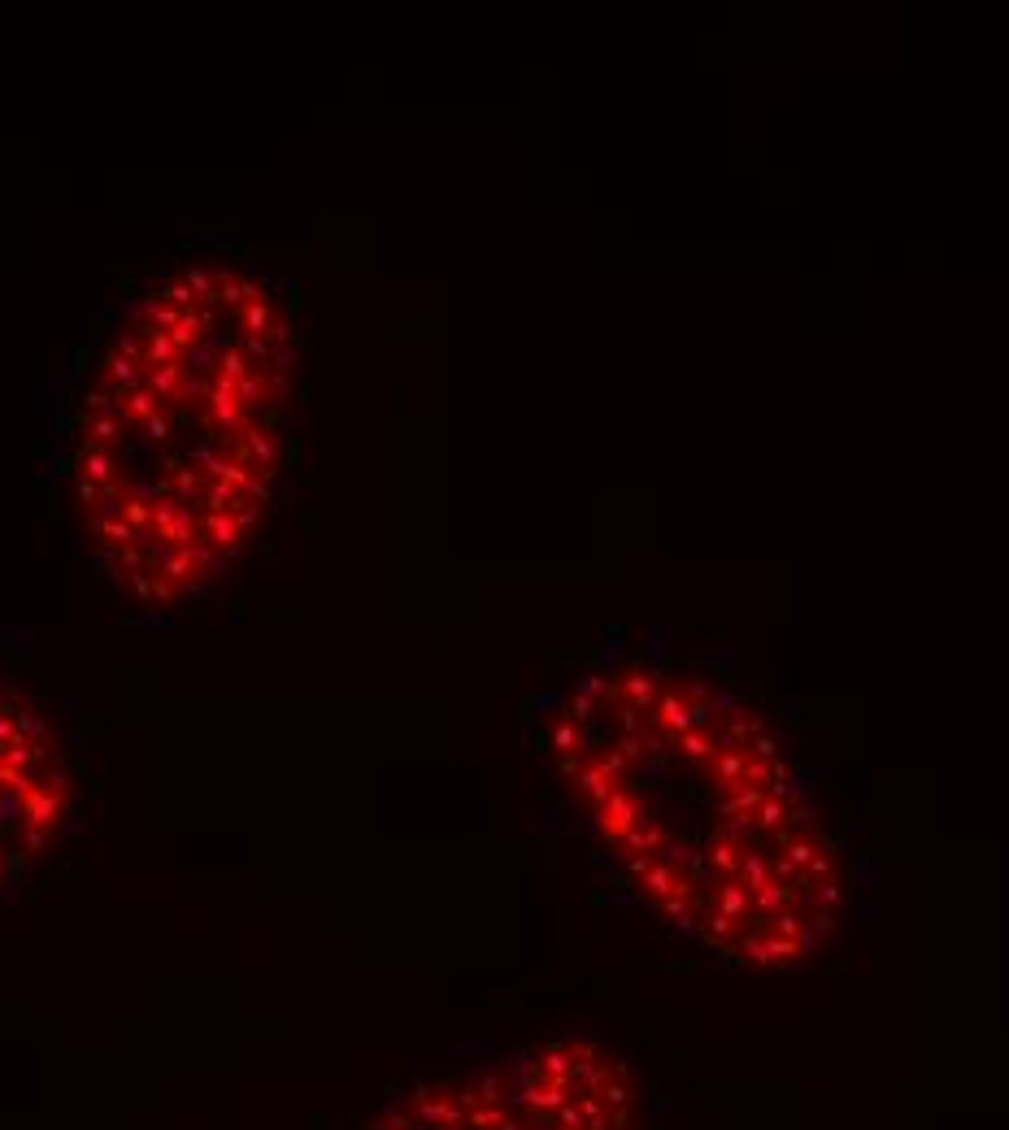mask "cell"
I'll list each match as a JSON object with an SVG mask.
<instances>
[{"mask_svg":"<svg viewBox=\"0 0 1009 1130\" xmlns=\"http://www.w3.org/2000/svg\"><path fill=\"white\" fill-rule=\"evenodd\" d=\"M300 361L288 282L235 248L170 262L105 327L62 426V483L118 596L183 609L248 557L284 483Z\"/></svg>","mask_w":1009,"mask_h":1130,"instance_id":"cell-1","label":"cell"},{"mask_svg":"<svg viewBox=\"0 0 1009 1130\" xmlns=\"http://www.w3.org/2000/svg\"><path fill=\"white\" fill-rule=\"evenodd\" d=\"M540 753L614 878L714 957L788 970L845 909L840 848L766 708L652 657L592 665Z\"/></svg>","mask_w":1009,"mask_h":1130,"instance_id":"cell-2","label":"cell"},{"mask_svg":"<svg viewBox=\"0 0 1009 1130\" xmlns=\"http://www.w3.org/2000/svg\"><path fill=\"white\" fill-rule=\"evenodd\" d=\"M361 1130H645V1096L605 1044L544 1040L418 1078Z\"/></svg>","mask_w":1009,"mask_h":1130,"instance_id":"cell-3","label":"cell"},{"mask_svg":"<svg viewBox=\"0 0 1009 1130\" xmlns=\"http://www.w3.org/2000/svg\"><path fill=\"white\" fill-rule=\"evenodd\" d=\"M78 818V770L35 696L0 674V900L35 878Z\"/></svg>","mask_w":1009,"mask_h":1130,"instance_id":"cell-4","label":"cell"}]
</instances>
